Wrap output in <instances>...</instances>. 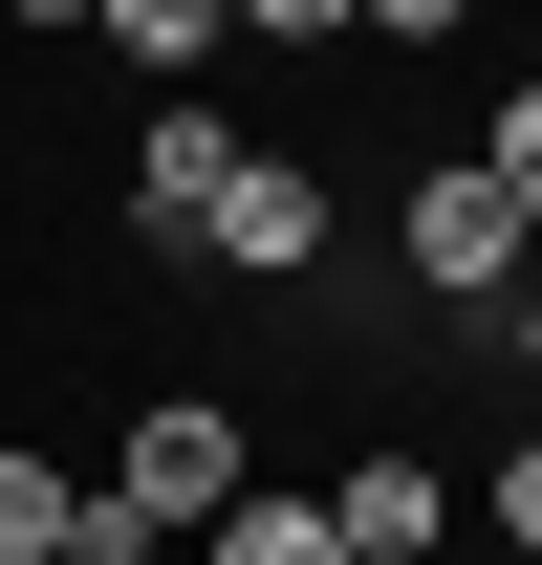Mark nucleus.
Masks as SVG:
<instances>
[{
    "label": "nucleus",
    "instance_id": "12",
    "mask_svg": "<svg viewBox=\"0 0 542 565\" xmlns=\"http://www.w3.org/2000/svg\"><path fill=\"white\" fill-rule=\"evenodd\" d=\"M239 44H347V0H217Z\"/></svg>",
    "mask_w": 542,
    "mask_h": 565
},
{
    "label": "nucleus",
    "instance_id": "5",
    "mask_svg": "<svg viewBox=\"0 0 542 565\" xmlns=\"http://www.w3.org/2000/svg\"><path fill=\"white\" fill-rule=\"evenodd\" d=\"M304 500H326L347 565H434V544H456V479H434V457H326Z\"/></svg>",
    "mask_w": 542,
    "mask_h": 565
},
{
    "label": "nucleus",
    "instance_id": "4",
    "mask_svg": "<svg viewBox=\"0 0 542 565\" xmlns=\"http://www.w3.org/2000/svg\"><path fill=\"white\" fill-rule=\"evenodd\" d=\"M217 174H239V109H196V87H152V131H131V239H152V262H196Z\"/></svg>",
    "mask_w": 542,
    "mask_h": 565
},
{
    "label": "nucleus",
    "instance_id": "3",
    "mask_svg": "<svg viewBox=\"0 0 542 565\" xmlns=\"http://www.w3.org/2000/svg\"><path fill=\"white\" fill-rule=\"evenodd\" d=\"M391 262H412V282H456V305H499V282H521L542 239H521V196H499L477 152H434V174L391 196Z\"/></svg>",
    "mask_w": 542,
    "mask_h": 565
},
{
    "label": "nucleus",
    "instance_id": "9",
    "mask_svg": "<svg viewBox=\"0 0 542 565\" xmlns=\"http://www.w3.org/2000/svg\"><path fill=\"white\" fill-rule=\"evenodd\" d=\"M456 522H499V544L542 565V414H521V435H499V457H477V479H456Z\"/></svg>",
    "mask_w": 542,
    "mask_h": 565
},
{
    "label": "nucleus",
    "instance_id": "8",
    "mask_svg": "<svg viewBox=\"0 0 542 565\" xmlns=\"http://www.w3.org/2000/svg\"><path fill=\"white\" fill-rule=\"evenodd\" d=\"M66 500H87L66 457H22V435H0V565H66Z\"/></svg>",
    "mask_w": 542,
    "mask_h": 565
},
{
    "label": "nucleus",
    "instance_id": "15",
    "mask_svg": "<svg viewBox=\"0 0 542 565\" xmlns=\"http://www.w3.org/2000/svg\"><path fill=\"white\" fill-rule=\"evenodd\" d=\"M521 87H542V44H521Z\"/></svg>",
    "mask_w": 542,
    "mask_h": 565
},
{
    "label": "nucleus",
    "instance_id": "1",
    "mask_svg": "<svg viewBox=\"0 0 542 565\" xmlns=\"http://www.w3.org/2000/svg\"><path fill=\"white\" fill-rule=\"evenodd\" d=\"M239 479H261V435L217 414V392H152V414L109 435V500H131L152 544H196V522H217V500H239Z\"/></svg>",
    "mask_w": 542,
    "mask_h": 565
},
{
    "label": "nucleus",
    "instance_id": "2",
    "mask_svg": "<svg viewBox=\"0 0 542 565\" xmlns=\"http://www.w3.org/2000/svg\"><path fill=\"white\" fill-rule=\"evenodd\" d=\"M326 239H347L326 152H261V131H239V174H217V217H196V262H217V282H304Z\"/></svg>",
    "mask_w": 542,
    "mask_h": 565
},
{
    "label": "nucleus",
    "instance_id": "7",
    "mask_svg": "<svg viewBox=\"0 0 542 565\" xmlns=\"http://www.w3.org/2000/svg\"><path fill=\"white\" fill-rule=\"evenodd\" d=\"M87 22H109V44H131V66H152V87H196V66H217V44H239V22H217V0H87Z\"/></svg>",
    "mask_w": 542,
    "mask_h": 565
},
{
    "label": "nucleus",
    "instance_id": "6",
    "mask_svg": "<svg viewBox=\"0 0 542 565\" xmlns=\"http://www.w3.org/2000/svg\"><path fill=\"white\" fill-rule=\"evenodd\" d=\"M196 565H347V544H326V500H304V479H239V500L196 522Z\"/></svg>",
    "mask_w": 542,
    "mask_h": 565
},
{
    "label": "nucleus",
    "instance_id": "11",
    "mask_svg": "<svg viewBox=\"0 0 542 565\" xmlns=\"http://www.w3.org/2000/svg\"><path fill=\"white\" fill-rule=\"evenodd\" d=\"M66 565H174V544H152V522H131V500H109V479H87V500H66Z\"/></svg>",
    "mask_w": 542,
    "mask_h": 565
},
{
    "label": "nucleus",
    "instance_id": "13",
    "mask_svg": "<svg viewBox=\"0 0 542 565\" xmlns=\"http://www.w3.org/2000/svg\"><path fill=\"white\" fill-rule=\"evenodd\" d=\"M499 327H521V370H542V262H521V282H499Z\"/></svg>",
    "mask_w": 542,
    "mask_h": 565
},
{
    "label": "nucleus",
    "instance_id": "10",
    "mask_svg": "<svg viewBox=\"0 0 542 565\" xmlns=\"http://www.w3.org/2000/svg\"><path fill=\"white\" fill-rule=\"evenodd\" d=\"M477 174L521 196V239H542V87H499V131H477Z\"/></svg>",
    "mask_w": 542,
    "mask_h": 565
},
{
    "label": "nucleus",
    "instance_id": "14",
    "mask_svg": "<svg viewBox=\"0 0 542 565\" xmlns=\"http://www.w3.org/2000/svg\"><path fill=\"white\" fill-rule=\"evenodd\" d=\"M0 22H22V44H44V22H87V0H0Z\"/></svg>",
    "mask_w": 542,
    "mask_h": 565
}]
</instances>
